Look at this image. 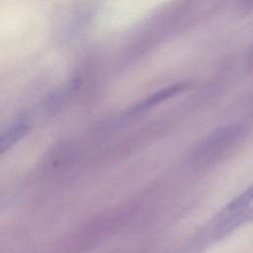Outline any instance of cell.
I'll use <instances>...</instances> for the list:
<instances>
[{"instance_id": "6da1fadb", "label": "cell", "mask_w": 253, "mask_h": 253, "mask_svg": "<svg viewBox=\"0 0 253 253\" xmlns=\"http://www.w3.org/2000/svg\"><path fill=\"white\" fill-rule=\"evenodd\" d=\"M244 128L242 126H227L216 129L203 144L198 148L199 155H209L210 152L221 151L227 145L231 144L243 135Z\"/></svg>"}, {"instance_id": "7a4b0ae2", "label": "cell", "mask_w": 253, "mask_h": 253, "mask_svg": "<svg viewBox=\"0 0 253 253\" xmlns=\"http://www.w3.org/2000/svg\"><path fill=\"white\" fill-rule=\"evenodd\" d=\"M30 121L20 117L0 133V156L21 140L30 130Z\"/></svg>"}, {"instance_id": "3957f363", "label": "cell", "mask_w": 253, "mask_h": 253, "mask_svg": "<svg viewBox=\"0 0 253 253\" xmlns=\"http://www.w3.org/2000/svg\"><path fill=\"white\" fill-rule=\"evenodd\" d=\"M185 88H186V85L180 83V84H175V85H172V86H168V87H166L162 90H159L158 92L152 94L151 96L147 97L143 101L134 105L131 109L128 110V114L133 115V114L141 113L145 110H148V109L158 105L159 103H161V102L175 96L176 94L182 92Z\"/></svg>"}, {"instance_id": "277c9868", "label": "cell", "mask_w": 253, "mask_h": 253, "mask_svg": "<svg viewBox=\"0 0 253 253\" xmlns=\"http://www.w3.org/2000/svg\"><path fill=\"white\" fill-rule=\"evenodd\" d=\"M253 201V183L235 199H233L221 211L220 214L228 215L238 212L246 209V207Z\"/></svg>"}]
</instances>
